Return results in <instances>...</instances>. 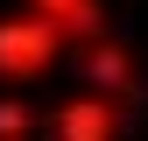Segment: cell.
Wrapping results in <instances>:
<instances>
[{
	"label": "cell",
	"mask_w": 148,
	"mask_h": 141,
	"mask_svg": "<svg viewBox=\"0 0 148 141\" xmlns=\"http://www.w3.org/2000/svg\"><path fill=\"white\" fill-rule=\"evenodd\" d=\"M78 70H85V85H99V92H113V99H134L141 92V70H134V57H127L113 35L78 42Z\"/></svg>",
	"instance_id": "3"
},
{
	"label": "cell",
	"mask_w": 148,
	"mask_h": 141,
	"mask_svg": "<svg viewBox=\"0 0 148 141\" xmlns=\"http://www.w3.org/2000/svg\"><path fill=\"white\" fill-rule=\"evenodd\" d=\"M21 7H35V14H49L71 42H92V35H106V7L99 0H21Z\"/></svg>",
	"instance_id": "4"
},
{
	"label": "cell",
	"mask_w": 148,
	"mask_h": 141,
	"mask_svg": "<svg viewBox=\"0 0 148 141\" xmlns=\"http://www.w3.org/2000/svg\"><path fill=\"white\" fill-rule=\"evenodd\" d=\"M35 127H42V113L28 99H0V141H28Z\"/></svg>",
	"instance_id": "5"
},
{
	"label": "cell",
	"mask_w": 148,
	"mask_h": 141,
	"mask_svg": "<svg viewBox=\"0 0 148 141\" xmlns=\"http://www.w3.org/2000/svg\"><path fill=\"white\" fill-rule=\"evenodd\" d=\"M71 49V35L35 7L0 14V85H35L42 70H57V57Z\"/></svg>",
	"instance_id": "1"
},
{
	"label": "cell",
	"mask_w": 148,
	"mask_h": 141,
	"mask_svg": "<svg viewBox=\"0 0 148 141\" xmlns=\"http://www.w3.org/2000/svg\"><path fill=\"white\" fill-rule=\"evenodd\" d=\"M42 127L57 134V141H113V134H127V99H113V92H78V99H64L57 113H42Z\"/></svg>",
	"instance_id": "2"
}]
</instances>
